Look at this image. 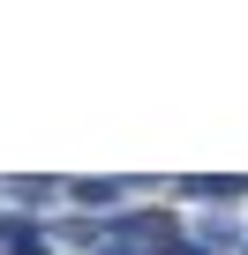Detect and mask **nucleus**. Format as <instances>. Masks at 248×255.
Segmentation results:
<instances>
[{
  "mask_svg": "<svg viewBox=\"0 0 248 255\" xmlns=\"http://www.w3.org/2000/svg\"><path fill=\"white\" fill-rule=\"evenodd\" d=\"M241 188H248L241 173H188V180H181V195H188V203H233Z\"/></svg>",
  "mask_w": 248,
  "mask_h": 255,
  "instance_id": "nucleus-1",
  "label": "nucleus"
},
{
  "mask_svg": "<svg viewBox=\"0 0 248 255\" xmlns=\"http://www.w3.org/2000/svg\"><path fill=\"white\" fill-rule=\"evenodd\" d=\"M196 240H203V248H211V255H233V248H248V233H241V225H233V218H226V210H211V218H203V225H196Z\"/></svg>",
  "mask_w": 248,
  "mask_h": 255,
  "instance_id": "nucleus-2",
  "label": "nucleus"
},
{
  "mask_svg": "<svg viewBox=\"0 0 248 255\" xmlns=\"http://www.w3.org/2000/svg\"><path fill=\"white\" fill-rule=\"evenodd\" d=\"M68 195H75V203H83V218H98V210H113V203H120V195H128V180H75V188H68Z\"/></svg>",
  "mask_w": 248,
  "mask_h": 255,
  "instance_id": "nucleus-3",
  "label": "nucleus"
},
{
  "mask_svg": "<svg viewBox=\"0 0 248 255\" xmlns=\"http://www.w3.org/2000/svg\"><path fill=\"white\" fill-rule=\"evenodd\" d=\"M8 195H15V203H30V210H38V203H45V195H53V180H45V173H23V180H8Z\"/></svg>",
  "mask_w": 248,
  "mask_h": 255,
  "instance_id": "nucleus-4",
  "label": "nucleus"
},
{
  "mask_svg": "<svg viewBox=\"0 0 248 255\" xmlns=\"http://www.w3.org/2000/svg\"><path fill=\"white\" fill-rule=\"evenodd\" d=\"M98 255H166V248H151V240H105Z\"/></svg>",
  "mask_w": 248,
  "mask_h": 255,
  "instance_id": "nucleus-5",
  "label": "nucleus"
},
{
  "mask_svg": "<svg viewBox=\"0 0 248 255\" xmlns=\"http://www.w3.org/2000/svg\"><path fill=\"white\" fill-rule=\"evenodd\" d=\"M30 255H45V248H30Z\"/></svg>",
  "mask_w": 248,
  "mask_h": 255,
  "instance_id": "nucleus-6",
  "label": "nucleus"
},
{
  "mask_svg": "<svg viewBox=\"0 0 248 255\" xmlns=\"http://www.w3.org/2000/svg\"><path fill=\"white\" fill-rule=\"evenodd\" d=\"M241 255H248V248H241Z\"/></svg>",
  "mask_w": 248,
  "mask_h": 255,
  "instance_id": "nucleus-7",
  "label": "nucleus"
}]
</instances>
